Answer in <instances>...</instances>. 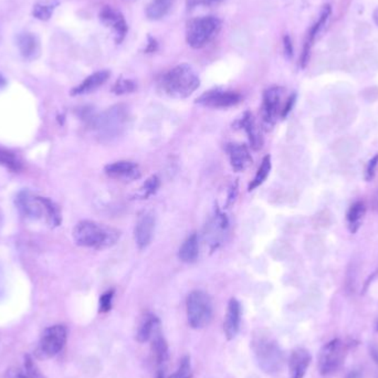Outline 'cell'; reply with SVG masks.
<instances>
[{
	"instance_id": "8992f818",
	"label": "cell",
	"mask_w": 378,
	"mask_h": 378,
	"mask_svg": "<svg viewBox=\"0 0 378 378\" xmlns=\"http://www.w3.org/2000/svg\"><path fill=\"white\" fill-rule=\"evenodd\" d=\"M220 27V20L213 16L191 19L186 27L187 44L194 49L203 48L216 36Z\"/></svg>"
},
{
	"instance_id": "603a6c76",
	"label": "cell",
	"mask_w": 378,
	"mask_h": 378,
	"mask_svg": "<svg viewBox=\"0 0 378 378\" xmlns=\"http://www.w3.org/2000/svg\"><path fill=\"white\" fill-rule=\"evenodd\" d=\"M179 259L186 264H194L199 256V237L194 232L186 239L179 248Z\"/></svg>"
},
{
	"instance_id": "e575fe53",
	"label": "cell",
	"mask_w": 378,
	"mask_h": 378,
	"mask_svg": "<svg viewBox=\"0 0 378 378\" xmlns=\"http://www.w3.org/2000/svg\"><path fill=\"white\" fill-rule=\"evenodd\" d=\"M378 165V154L374 156L370 163H368L367 168H366V179L372 180L375 176L376 168Z\"/></svg>"
},
{
	"instance_id": "d6a6232c",
	"label": "cell",
	"mask_w": 378,
	"mask_h": 378,
	"mask_svg": "<svg viewBox=\"0 0 378 378\" xmlns=\"http://www.w3.org/2000/svg\"><path fill=\"white\" fill-rule=\"evenodd\" d=\"M25 373L29 378H47L44 374L41 373L38 366L33 362V358L30 355L25 356Z\"/></svg>"
},
{
	"instance_id": "9c48e42d",
	"label": "cell",
	"mask_w": 378,
	"mask_h": 378,
	"mask_svg": "<svg viewBox=\"0 0 378 378\" xmlns=\"http://www.w3.org/2000/svg\"><path fill=\"white\" fill-rule=\"evenodd\" d=\"M283 89L280 87L269 88L264 93L261 107V124L264 130L270 131L281 117V101Z\"/></svg>"
},
{
	"instance_id": "3957f363",
	"label": "cell",
	"mask_w": 378,
	"mask_h": 378,
	"mask_svg": "<svg viewBox=\"0 0 378 378\" xmlns=\"http://www.w3.org/2000/svg\"><path fill=\"white\" fill-rule=\"evenodd\" d=\"M201 80L199 74L189 64H179L162 78V88L166 93L176 99H185L199 89Z\"/></svg>"
},
{
	"instance_id": "d6986e66",
	"label": "cell",
	"mask_w": 378,
	"mask_h": 378,
	"mask_svg": "<svg viewBox=\"0 0 378 378\" xmlns=\"http://www.w3.org/2000/svg\"><path fill=\"white\" fill-rule=\"evenodd\" d=\"M331 15V7L330 6H326L323 9L322 13H321L320 18L319 20L315 23V25H313L312 29H311L309 36H307V41H305V48H303L302 57H301V66L302 68H305L307 66V61H309V58H310V51L311 47H312L313 42H314L315 39H317V35L322 31V29L324 28L328 23L329 18H330Z\"/></svg>"
},
{
	"instance_id": "cb8c5ba5",
	"label": "cell",
	"mask_w": 378,
	"mask_h": 378,
	"mask_svg": "<svg viewBox=\"0 0 378 378\" xmlns=\"http://www.w3.org/2000/svg\"><path fill=\"white\" fill-rule=\"evenodd\" d=\"M172 3L173 0H152L146 8V15L152 20H160L167 15Z\"/></svg>"
},
{
	"instance_id": "4dcf8cb0",
	"label": "cell",
	"mask_w": 378,
	"mask_h": 378,
	"mask_svg": "<svg viewBox=\"0 0 378 378\" xmlns=\"http://www.w3.org/2000/svg\"><path fill=\"white\" fill-rule=\"evenodd\" d=\"M136 90V84L134 81L129 79H119L115 82L113 85V93L117 94V95H122V94L132 93Z\"/></svg>"
},
{
	"instance_id": "9a60e30c",
	"label": "cell",
	"mask_w": 378,
	"mask_h": 378,
	"mask_svg": "<svg viewBox=\"0 0 378 378\" xmlns=\"http://www.w3.org/2000/svg\"><path fill=\"white\" fill-rule=\"evenodd\" d=\"M240 322H242V305L238 300L230 299L223 321V332L227 340L231 341L236 338L240 330Z\"/></svg>"
},
{
	"instance_id": "d590c367",
	"label": "cell",
	"mask_w": 378,
	"mask_h": 378,
	"mask_svg": "<svg viewBox=\"0 0 378 378\" xmlns=\"http://www.w3.org/2000/svg\"><path fill=\"white\" fill-rule=\"evenodd\" d=\"M295 95L293 94V95H291V97L288 99L287 103H285V107H283V109H282L281 112V117L282 119H285V117H287L288 114H289L290 111H291L292 107H293V105H295Z\"/></svg>"
},
{
	"instance_id": "7402d4cb",
	"label": "cell",
	"mask_w": 378,
	"mask_h": 378,
	"mask_svg": "<svg viewBox=\"0 0 378 378\" xmlns=\"http://www.w3.org/2000/svg\"><path fill=\"white\" fill-rule=\"evenodd\" d=\"M160 328V320L156 315L148 313L141 321L136 331L137 342L145 343L150 340L153 333Z\"/></svg>"
},
{
	"instance_id": "ab89813d",
	"label": "cell",
	"mask_w": 378,
	"mask_h": 378,
	"mask_svg": "<svg viewBox=\"0 0 378 378\" xmlns=\"http://www.w3.org/2000/svg\"><path fill=\"white\" fill-rule=\"evenodd\" d=\"M6 87H7V80L3 74L0 73V92L3 91Z\"/></svg>"
},
{
	"instance_id": "74e56055",
	"label": "cell",
	"mask_w": 378,
	"mask_h": 378,
	"mask_svg": "<svg viewBox=\"0 0 378 378\" xmlns=\"http://www.w3.org/2000/svg\"><path fill=\"white\" fill-rule=\"evenodd\" d=\"M156 47H158L156 41L153 38H150V42H148V49H146V51H148V52H154V51L156 50Z\"/></svg>"
},
{
	"instance_id": "4fadbf2b",
	"label": "cell",
	"mask_w": 378,
	"mask_h": 378,
	"mask_svg": "<svg viewBox=\"0 0 378 378\" xmlns=\"http://www.w3.org/2000/svg\"><path fill=\"white\" fill-rule=\"evenodd\" d=\"M100 19L114 33L117 44H121L126 37L127 30H129L126 21H125L122 13L115 11L112 7H105L100 13Z\"/></svg>"
},
{
	"instance_id": "d4e9b609",
	"label": "cell",
	"mask_w": 378,
	"mask_h": 378,
	"mask_svg": "<svg viewBox=\"0 0 378 378\" xmlns=\"http://www.w3.org/2000/svg\"><path fill=\"white\" fill-rule=\"evenodd\" d=\"M58 0H41L33 6V13L39 20L47 21L52 17L56 8L59 6Z\"/></svg>"
},
{
	"instance_id": "7c38bea8",
	"label": "cell",
	"mask_w": 378,
	"mask_h": 378,
	"mask_svg": "<svg viewBox=\"0 0 378 378\" xmlns=\"http://www.w3.org/2000/svg\"><path fill=\"white\" fill-rule=\"evenodd\" d=\"M155 231V216L152 211H144L137 218L135 225V242L141 250L148 248L152 242Z\"/></svg>"
},
{
	"instance_id": "5b68a950",
	"label": "cell",
	"mask_w": 378,
	"mask_h": 378,
	"mask_svg": "<svg viewBox=\"0 0 378 378\" xmlns=\"http://www.w3.org/2000/svg\"><path fill=\"white\" fill-rule=\"evenodd\" d=\"M186 311L191 328L201 330L208 326L213 320V301L206 292L195 290L188 295Z\"/></svg>"
},
{
	"instance_id": "f1b7e54d",
	"label": "cell",
	"mask_w": 378,
	"mask_h": 378,
	"mask_svg": "<svg viewBox=\"0 0 378 378\" xmlns=\"http://www.w3.org/2000/svg\"><path fill=\"white\" fill-rule=\"evenodd\" d=\"M0 165L5 166L13 172H18L21 170V162L13 153L8 152L0 148Z\"/></svg>"
},
{
	"instance_id": "83f0119b",
	"label": "cell",
	"mask_w": 378,
	"mask_h": 378,
	"mask_svg": "<svg viewBox=\"0 0 378 378\" xmlns=\"http://www.w3.org/2000/svg\"><path fill=\"white\" fill-rule=\"evenodd\" d=\"M160 186V180L158 176L153 175L150 178L145 180V183L143 184L141 187L140 191L137 194L138 197L142 199H148L150 196L154 195L156 191H158V188Z\"/></svg>"
},
{
	"instance_id": "ffe728a7",
	"label": "cell",
	"mask_w": 378,
	"mask_h": 378,
	"mask_svg": "<svg viewBox=\"0 0 378 378\" xmlns=\"http://www.w3.org/2000/svg\"><path fill=\"white\" fill-rule=\"evenodd\" d=\"M239 127H242V130L248 135L252 148H254V150H259L264 144V138H262L261 132H260V127L256 125L250 112H246L242 119H240Z\"/></svg>"
},
{
	"instance_id": "2e32d148",
	"label": "cell",
	"mask_w": 378,
	"mask_h": 378,
	"mask_svg": "<svg viewBox=\"0 0 378 378\" xmlns=\"http://www.w3.org/2000/svg\"><path fill=\"white\" fill-rule=\"evenodd\" d=\"M226 150L228 152L231 167L234 168L237 173L244 172V170H248L249 166L252 165V154H250V150L247 145L231 143V144L227 145Z\"/></svg>"
},
{
	"instance_id": "bcb514c9",
	"label": "cell",
	"mask_w": 378,
	"mask_h": 378,
	"mask_svg": "<svg viewBox=\"0 0 378 378\" xmlns=\"http://www.w3.org/2000/svg\"><path fill=\"white\" fill-rule=\"evenodd\" d=\"M0 39H1V36H0Z\"/></svg>"
},
{
	"instance_id": "836d02e7",
	"label": "cell",
	"mask_w": 378,
	"mask_h": 378,
	"mask_svg": "<svg viewBox=\"0 0 378 378\" xmlns=\"http://www.w3.org/2000/svg\"><path fill=\"white\" fill-rule=\"evenodd\" d=\"M4 378H29L23 367H11L7 370Z\"/></svg>"
},
{
	"instance_id": "4316f807",
	"label": "cell",
	"mask_w": 378,
	"mask_h": 378,
	"mask_svg": "<svg viewBox=\"0 0 378 378\" xmlns=\"http://www.w3.org/2000/svg\"><path fill=\"white\" fill-rule=\"evenodd\" d=\"M270 170H271V156L267 155L262 160L261 165H260L259 170L256 172L252 183L249 185L248 191H254L256 188L261 186L267 179L268 176H269Z\"/></svg>"
},
{
	"instance_id": "b9f144b4",
	"label": "cell",
	"mask_w": 378,
	"mask_h": 378,
	"mask_svg": "<svg viewBox=\"0 0 378 378\" xmlns=\"http://www.w3.org/2000/svg\"><path fill=\"white\" fill-rule=\"evenodd\" d=\"M374 21H375L376 25H377L378 27V8L376 9L375 11H374L373 15Z\"/></svg>"
},
{
	"instance_id": "8fae6325",
	"label": "cell",
	"mask_w": 378,
	"mask_h": 378,
	"mask_svg": "<svg viewBox=\"0 0 378 378\" xmlns=\"http://www.w3.org/2000/svg\"><path fill=\"white\" fill-rule=\"evenodd\" d=\"M150 341L153 360L156 366L155 378H166L165 370L170 358V350L165 338L163 336L162 329L158 328L155 330Z\"/></svg>"
},
{
	"instance_id": "f546056e",
	"label": "cell",
	"mask_w": 378,
	"mask_h": 378,
	"mask_svg": "<svg viewBox=\"0 0 378 378\" xmlns=\"http://www.w3.org/2000/svg\"><path fill=\"white\" fill-rule=\"evenodd\" d=\"M168 378H193V371H191V358L188 355L184 356L180 360L176 372H174Z\"/></svg>"
},
{
	"instance_id": "ba28073f",
	"label": "cell",
	"mask_w": 378,
	"mask_h": 378,
	"mask_svg": "<svg viewBox=\"0 0 378 378\" xmlns=\"http://www.w3.org/2000/svg\"><path fill=\"white\" fill-rule=\"evenodd\" d=\"M66 338H68V330L64 325H52L50 328L46 329L39 342L36 355L41 360L54 358L64 350Z\"/></svg>"
},
{
	"instance_id": "5bb4252c",
	"label": "cell",
	"mask_w": 378,
	"mask_h": 378,
	"mask_svg": "<svg viewBox=\"0 0 378 378\" xmlns=\"http://www.w3.org/2000/svg\"><path fill=\"white\" fill-rule=\"evenodd\" d=\"M105 174L109 177L114 179L131 180L138 179L141 177V170L136 163L131 160H119V162L112 163L105 166Z\"/></svg>"
},
{
	"instance_id": "8d00e7d4",
	"label": "cell",
	"mask_w": 378,
	"mask_h": 378,
	"mask_svg": "<svg viewBox=\"0 0 378 378\" xmlns=\"http://www.w3.org/2000/svg\"><path fill=\"white\" fill-rule=\"evenodd\" d=\"M283 46H285V54L291 58L292 54H293V48H292V41L289 36H285L283 39Z\"/></svg>"
},
{
	"instance_id": "ee69618b",
	"label": "cell",
	"mask_w": 378,
	"mask_h": 378,
	"mask_svg": "<svg viewBox=\"0 0 378 378\" xmlns=\"http://www.w3.org/2000/svg\"><path fill=\"white\" fill-rule=\"evenodd\" d=\"M376 329H377V331H378V324H377V328H376Z\"/></svg>"
},
{
	"instance_id": "ac0fdd59",
	"label": "cell",
	"mask_w": 378,
	"mask_h": 378,
	"mask_svg": "<svg viewBox=\"0 0 378 378\" xmlns=\"http://www.w3.org/2000/svg\"><path fill=\"white\" fill-rule=\"evenodd\" d=\"M17 46L23 59L33 61L39 58L41 54V44L35 33H23L17 38Z\"/></svg>"
},
{
	"instance_id": "7a4b0ae2",
	"label": "cell",
	"mask_w": 378,
	"mask_h": 378,
	"mask_svg": "<svg viewBox=\"0 0 378 378\" xmlns=\"http://www.w3.org/2000/svg\"><path fill=\"white\" fill-rule=\"evenodd\" d=\"M16 206L23 216L33 220H46L50 226H59L62 221L61 211L51 199L36 195L30 191H21L16 197Z\"/></svg>"
},
{
	"instance_id": "1f68e13d",
	"label": "cell",
	"mask_w": 378,
	"mask_h": 378,
	"mask_svg": "<svg viewBox=\"0 0 378 378\" xmlns=\"http://www.w3.org/2000/svg\"><path fill=\"white\" fill-rule=\"evenodd\" d=\"M114 290H109V291L105 292V293H103V295L100 297V313H107L112 310V305H113V299H114Z\"/></svg>"
},
{
	"instance_id": "f35d334b",
	"label": "cell",
	"mask_w": 378,
	"mask_h": 378,
	"mask_svg": "<svg viewBox=\"0 0 378 378\" xmlns=\"http://www.w3.org/2000/svg\"><path fill=\"white\" fill-rule=\"evenodd\" d=\"M346 378H363V374L360 373L358 370H354V371H350V373L348 374Z\"/></svg>"
},
{
	"instance_id": "60d3db41",
	"label": "cell",
	"mask_w": 378,
	"mask_h": 378,
	"mask_svg": "<svg viewBox=\"0 0 378 378\" xmlns=\"http://www.w3.org/2000/svg\"><path fill=\"white\" fill-rule=\"evenodd\" d=\"M372 355H373L374 360H375V362L378 365V348H374L373 350H372Z\"/></svg>"
},
{
	"instance_id": "6da1fadb",
	"label": "cell",
	"mask_w": 378,
	"mask_h": 378,
	"mask_svg": "<svg viewBox=\"0 0 378 378\" xmlns=\"http://www.w3.org/2000/svg\"><path fill=\"white\" fill-rule=\"evenodd\" d=\"M74 242L83 248L105 250L119 242V231L113 227L92 220H82L76 223L73 232Z\"/></svg>"
},
{
	"instance_id": "277c9868",
	"label": "cell",
	"mask_w": 378,
	"mask_h": 378,
	"mask_svg": "<svg viewBox=\"0 0 378 378\" xmlns=\"http://www.w3.org/2000/svg\"><path fill=\"white\" fill-rule=\"evenodd\" d=\"M252 348L258 365L264 373L274 374L281 370L285 355L279 344L271 336L264 332L258 333L252 338Z\"/></svg>"
},
{
	"instance_id": "44dd1931",
	"label": "cell",
	"mask_w": 378,
	"mask_h": 378,
	"mask_svg": "<svg viewBox=\"0 0 378 378\" xmlns=\"http://www.w3.org/2000/svg\"><path fill=\"white\" fill-rule=\"evenodd\" d=\"M110 72L102 70V71L95 72L88 76L87 79L74 88L71 91V95H83V94L91 93L99 89L101 85L105 83L109 79Z\"/></svg>"
},
{
	"instance_id": "7bdbcfd3",
	"label": "cell",
	"mask_w": 378,
	"mask_h": 378,
	"mask_svg": "<svg viewBox=\"0 0 378 378\" xmlns=\"http://www.w3.org/2000/svg\"><path fill=\"white\" fill-rule=\"evenodd\" d=\"M4 223V215L3 211L0 209V230H1V227H3Z\"/></svg>"
},
{
	"instance_id": "52a82bcc",
	"label": "cell",
	"mask_w": 378,
	"mask_h": 378,
	"mask_svg": "<svg viewBox=\"0 0 378 378\" xmlns=\"http://www.w3.org/2000/svg\"><path fill=\"white\" fill-rule=\"evenodd\" d=\"M348 353V346L340 338H334L326 343L319 353L317 367L322 375L335 373L342 366Z\"/></svg>"
},
{
	"instance_id": "e0dca14e",
	"label": "cell",
	"mask_w": 378,
	"mask_h": 378,
	"mask_svg": "<svg viewBox=\"0 0 378 378\" xmlns=\"http://www.w3.org/2000/svg\"><path fill=\"white\" fill-rule=\"evenodd\" d=\"M311 354L305 348H297L292 352L289 358L290 378H303L310 366Z\"/></svg>"
},
{
	"instance_id": "30bf717a",
	"label": "cell",
	"mask_w": 378,
	"mask_h": 378,
	"mask_svg": "<svg viewBox=\"0 0 378 378\" xmlns=\"http://www.w3.org/2000/svg\"><path fill=\"white\" fill-rule=\"evenodd\" d=\"M242 101V94L234 91H221V90H211L201 94L196 100L197 105L209 109H228L236 107Z\"/></svg>"
},
{
	"instance_id": "484cf974",
	"label": "cell",
	"mask_w": 378,
	"mask_h": 378,
	"mask_svg": "<svg viewBox=\"0 0 378 378\" xmlns=\"http://www.w3.org/2000/svg\"><path fill=\"white\" fill-rule=\"evenodd\" d=\"M364 215H365V205L363 203L358 201V203L350 206V211L348 213V223L352 234L356 232L360 228Z\"/></svg>"
},
{
	"instance_id": "f6af8a7d",
	"label": "cell",
	"mask_w": 378,
	"mask_h": 378,
	"mask_svg": "<svg viewBox=\"0 0 378 378\" xmlns=\"http://www.w3.org/2000/svg\"><path fill=\"white\" fill-rule=\"evenodd\" d=\"M211 1H215V0H211Z\"/></svg>"
}]
</instances>
